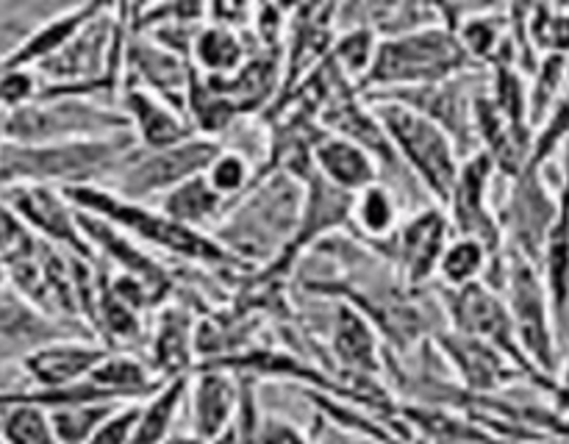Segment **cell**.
I'll return each instance as SVG.
<instances>
[{
	"label": "cell",
	"instance_id": "obj_44",
	"mask_svg": "<svg viewBox=\"0 0 569 444\" xmlns=\"http://www.w3.org/2000/svg\"><path fill=\"white\" fill-rule=\"evenodd\" d=\"M559 383H561V386H569V353H567V359H565V366H561Z\"/></svg>",
	"mask_w": 569,
	"mask_h": 444
},
{
	"label": "cell",
	"instance_id": "obj_6",
	"mask_svg": "<svg viewBox=\"0 0 569 444\" xmlns=\"http://www.w3.org/2000/svg\"><path fill=\"white\" fill-rule=\"evenodd\" d=\"M131 131L126 111L106 109L78 94H39L33 103L9 111L6 142L56 144L106 139Z\"/></svg>",
	"mask_w": 569,
	"mask_h": 444
},
{
	"label": "cell",
	"instance_id": "obj_39",
	"mask_svg": "<svg viewBox=\"0 0 569 444\" xmlns=\"http://www.w3.org/2000/svg\"><path fill=\"white\" fill-rule=\"evenodd\" d=\"M326 444H383V442H376V438H367V436H359V433H350V431H342V427L337 425H328L326 431Z\"/></svg>",
	"mask_w": 569,
	"mask_h": 444
},
{
	"label": "cell",
	"instance_id": "obj_26",
	"mask_svg": "<svg viewBox=\"0 0 569 444\" xmlns=\"http://www.w3.org/2000/svg\"><path fill=\"white\" fill-rule=\"evenodd\" d=\"M161 211L181 225L203 231L209 225H220L226 216V198L209 183V178L198 175L181 183L161 200Z\"/></svg>",
	"mask_w": 569,
	"mask_h": 444
},
{
	"label": "cell",
	"instance_id": "obj_27",
	"mask_svg": "<svg viewBox=\"0 0 569 444\" xmlns=\"http://www.w3.org/2000/svg\"><path fill=\"white\" fill-rule=\"evenodd\" d=\"M248 61V48L237 28L220 22H203L192 44V67L206 78H222L237 72Z\"/></svg>",
	"mask_w": 569,
	"mask_h": 444
},
{
	"label": "cell",
	"instance_id": "obj_15",
	"mask_svg": "<svg viewBox=\"0 0 569 444\" xmlns=\"http://www.w3.org/2000/svg\"><path fill=\"white\" fill-rule=\"evenodd\" d=\"M450 220L439 209H426L395 233V261L406 286H422L433 272H439L448 250Z\"/></svg>",
	"mask_w": 569,
	"mask_h": 444
},
{
	"label": "cell",
	"instance_id": "obj_10",
	"mask_svg": "<svg viewBox=\"0 0 569 444\" xmlns=\"http://www.w3.org/2000/svg\"><path fill=\"white\" fill-rule=\"evenodd\" d=\"M0 198L20 214L28 231L42 242L59 250H70L78 259H94L92 244L87 242L78 222V211L61 189L37 186V183H17V186L0 189Z\"/></svg>",
	"mask_w": 569,
	"mask_h": 444
},
{
	"label": "cell",
	"instance_id": "obj_24",
	"mask_svg": "<svg viewBox=\"0 0 569 444\" xmlns=\"http://www.w3.org/2000/svg\"><path fill=\"white\" fill-rule=\"evenodd\" d=\"M311 161H315L317 172L322 178H328L333 186L345 189L350 194H361L365 189L378 183L376 159L350 139L333 137L328 131L317 139L315 150H311Z\"/></svg>",
	"mask_w": 569,
	"mask_h": 444
},
{
	"label": "cell",
	"instance_id": "obj_16",
	"mask_svg": "<svg viewBox=\"0 0 569 444\" xmlns=\"http://www.w3.org/2000/svg\"><path fill=\"white\" fill-rule=\"evenodd\" d=\"M111 350L103 344L83 342V339H61V342L42 344L22 355V370L37 383V389H61L72 383L89 381L100 361Z\"/></svg>",
	"mask_w": 569,
	"mask_h": 444
},
{
	"label": "cell",
	"instance_id": "obj_8",
	"mask_svg": "<svg viewBox=\"0 0 569 444\" xmlns=\"http://www.w3.org/2000/svg\"><path fill=\"white\" fill-rule=\"evenodd\" d=\"M220 153V139L209 137H192L176 148L164 150H148L137 142V148L122 159L109 186L103 189H111L114 194L133 200V203H142L150 194H167L181 183L192 181V178L206 175L211 161Z\"/></svg>",
	"mask_w": 569,
	"mask_h": 444
},
{
	"label": "cell",
	"instance_id": "obj_38",
	"mask_svg": "<svg viewBox=\"0 0 569 444\" xmlns=\"http://www.w3.org/2000/svg\"><path fill=\"white\" fill-rule=\"evenodd\" d=\"M259 444H311L298 425L283 416H267L259 422Z\"/></svg>",
	"mask_w": 569,
	"mask_h": 444
},
{
	"label": "cell",
	"instance_id": "obj_1",
	"mask_svg": "<svg viewBox=\"0 0 569 444\" xmlns=\"http://www.w3.org/2000/svg\"><path fill=\"white\" fill-rule=\"evenodd\" d=\"M133 148L137 139L131 131L56 144L6 142L0 148V189L17 183H37L61 192L76 186H109L117 167Z\"/></svg>",
	"mask_w": 569,
	"mask_h": 444
},
{
	"label": "cell",
	"instance_id": "obj_37",
	"mask_svg": "<svg viewBox=\"0 0 569 444\" xmlns=\"http://www.w3.org/2000/svg\"><path fill=\"white\" fill-rule=\"evenodd\" d=\"M139 408H142L139 400L137 403H126L120 405V408H114V414H111L109 420L94 431V436L89 438V444H133Z\"/></svg>",
	"mask_w": 569,
	"mask_h": 444
},
{
	"label": "cell",
	"instance_id": "obj_13",
	"mask_svg": "<svg viewBox=\"0 0 569 444\" xmlns=\"http://www.w3.org/2000/svg\"><path fill=\"white\" fill-rule=\"evenodd\" d=\"M126 67L128 78H137V83H131V87L148 89V92H153L156 98L170 103L181 114L187 111L189 81H192L194 67L183 56L172 53V50L161 48L150 37L137 33L126 42Z\"/></svg>",
	"mask_w": 569,
	"mask_h": 444
},
{
	"label": "cell",
	"instance_id": "obj_12",
	"mask_svg": "<svg viewBox=\"0 0 569 444\" xmlns=\"http://www.w3.org/2000/svg\"><path fill=\"white\" fill-rule=\"evenodd\" d=\"M539 172L542 170L528 167L522 175L511 181L503 231H509L511 239H515V250L542 264L545 242H548L550 225H553L556 211H559V198H550L545 192Z\"/></svg>",
	"mask_w": 569,
	"mask_h": 444
},
{
	"label": "cell",
	"instance_id": "obj_7",
	"mask_svg": "<svg viewBox=\"0 0 569 444\" xmlns=\"http://www.w3.org/2000/svg\"><path fill=\"white\" fill-rule=\"evenodd\" d=\"M503 289L506 305L511 311V322H515L517 342H520L522 353L537 366L539 375L553 381V372L559 366L556 320L548 283H545V275L537 261H531L520 250L511 248V253L506 255Z\"/></svg>",
	"mask_w": 569,
	"mask_h": 444
},
{
	"label": "cell",
	"instance_id": "obj_3",
	"mask_svg": "<svg viewBox=\"0 0 569 444\" xmlns=\"http://www.w3.org/2000/svg\"><path fill=\"white\" fill-rule=\"evenodd\" d=\"M64 198L76 205L83 214L100 216V220L111 222L128 236H137L139 242L156 244L164 253H172L176 259L192 261V264L220 266V270H248V264L228 253L214 236L206 231H194V228L181 225V222L170 220L161 209H150L144 203H133V200L120 198L111 189L103 186H76L64 189Z\"/></svg>",
	"mask_w": 569,
	"mask_h": 444
},
{
	"label": "cell",
	"instance_id": "obj_18",
	"mask_svg": "<svg viewBox=\"0 0 569 444\" xmlns=\"http://www.w3.org/2000/svg\"><path fill=\"white\" fill-rule=\"evenodd\" d=\"M78 222H81L83 236L92 244L94 253H103L106 259L114 261L126 275L142 278V281L150 283L164 300L170 297V292L176 289L170 270H167L164 264H159L153 255L144 253L126 231H120V228L111 225V222L100 220V216L83 214V211H78Z\"/></svg>",
	"mask_w": 569,
	"mask_h": 444
},
{
	"label": "cell",
	"instance_id": "obj_42",
	"mask_svg": "<svg viewBox=\"0 0 569 444\" xmlns=\"http://www.w3.org/2000/svg\"><path fill=\"white\" fill-rule=\"evenodd\" d=\"M0 286H9V264L3 261V255H0Z\"/></svg>",
	"mask_w": 569,
	"mask_h": 444
},
{
	"label": "cell",
	"instance_id": "obj_28",
	"mask_svg": "<svg viewBox=\"0 0 569 444\" xmlns=\"http://www.w3.org/2000/svg\"><path fill=\"white\" fill-rule=\"evenodd\" d=\"M189 383H192L189 375L170 377L148 400H142L133 444H164L172 436V422H176L178 408L187 397Z\"/></svg>",
	"mask_w": 569,
	"mask_h": 444
},
{
	"label": "cell",
	"instance_id": "obj_29",
	"mask_svg": "<svg viewBox=\"0 0 569 444\" xmlns=\"http://www.w3.org/2000/svg\"><path fill=\"white\" fill-rule=\"evenodd\" d=\"M187 111L189 117H192L194 133L209 139L220 137V133L242 114V111L237 109V103H231L226 94L214 92L198 70H192V81H189Z\"/></svg>",
	"mask_w": 569,
	"mask_h": 444
},
{
	"label": "cell",
	"instance_id": "obj_2",
	"mask_svg": "<svg viewBox=\"0 0 569 444\" xmlns=\"http://www.w3.org/2000/svg\"><path fill=\"white\" fill-rule=\"evenodd\" d=\"M303 181L298 175L287 170H267V181L248 194L244 205L226 211L214 239L242 264H276L295 242L303 214Z\"/></svg>",
	"mask_w": 569,
	"mask_h": 444
},
{
	"label": "cell",
	"instance_id": "obj_22",
	"mask_svg": "<svg viewBox=\"0 0 569 444\" xmlns=\"http://www.w3.org/2000/svg\"><path fill=\"white\" fill-rule=\"evenodd\" d=\"M103 6L106 3H81L44 20L0 59V70H37L50 56L59 53L94 14H100Z\"/></svg>",
	"mask_w": 569,
	"mask_h": 444
},
{
	"label": "cell",
	"instance_id": "obj_34",
	"mask_svg": "<svg viewBox=\"0 0 569 444\" xmlns=\"http://www.w3.org/2000/svg\"><path fill=\"white\" fill-rule=\"evenodd\" d=\"M376 50H378L376 31L361 26V28H353V31L342 33V37L333 42L331 59L337 61V64L342 67L353 81L361 83V78L370 72L372 61H376Z\"/></svg>",
	"mask_w": 569,
	"mask_h": 444
},
{
	"label": "cell",
	"instance_id": "obj_32",
	"mask_svg": "<svg viewBox=\"0 0 569 444\" xmlns=\"http://www.w3.org/2000/svg\"><path fill=\"white\" fill-rule=\"evenodd\" d=\"M489 250L483 248L476 239H456L448 244L442 255V264H439V275H442L445 286L448 289H461L470 286V283L481 281L483 270L489 266Z\"/></svg>",
	"mask_w": 569,
	"mask_h": 444
},
{
	"label": "cell",
	"instance_id": "obj_33",
	"mask_svg": "<svg viewBox=\"0 0 569 444\" xmlns=\"http://www.w3.org/2000/svg\"><path fill=\"white\" fill-rule=\"evenodd\" d=\"M353 220L359 222L361 231L370 233L372 239L392 236L395 222H398V205H395V198L389 194V189L376 183V186L356 194Z\"/></svg>",
	"mask_w": 569,
	"mask_h": 444
},
{
	"label": "cell",
	"instance_id": "obj_14",
	"mask_svg": "<svg viewBox=\"0 0 569 444\" xmlns=\"http://www.w3.org/2000/svg\"><path fill=\"white\" fill-rule=\"evenodd\" d=\"M437 344L445 353V359H448V364L456 370V375L461 377L467 392L472 394L498 392V389H503L515 377H526L520 366L509 355L500 353L498 347L476 336L453 331V327L439 333Z\"/></svg>",
	"mask_w": 569,
	"mask_h": 444
},
{
	"label": "cell",
	"instance_id": "obj_31",
	"mask_svg": "<svg viewBox=\"0 0 569 444\" xmlns=\"http://www.w3.org/2000/svg\"><path fill=\"white\" fill-rule=\"evenodd\" d=\"M0 436L6 444H59L50 414L37 405H0Z\"/></svg>",
	"mask_w": 569,
	"mask_h": 444
},
{
	"label": "cell",
	"instance_id": "obj_43",
	"mask_svg": "<svg viewBox=\"0 0 569 444\" xmlns=\"http://www.w3.org/2000/svg\"><path fill=\"white\" fill-rule=\"evenodd\" d=\"M6 120H9V114H6V111H0V148L6 144Z\"/></svg>",
	"mask_w": 569,
	"mask_h": 444
},
{
	"label": "cell",
	"instance_id": "obj_20",
	"mask_svg": "<svg viewBox=\"0 0 569 444\" xmlns=\"http://www.w3.org/2000/svg\"><path fill=\"white\" fill-rule=\"evenodd\" d=\"M198 320L183 305L167 303L156 311L153 339H150V370L161 377H181L198 366V347H194Z\"/></svg>",
	"mask_w": 569,
	"mask_h": 444
},
{
	"label": "cell",
	"instance_id": "obj_25",
	"mask_svg": "<svg viewBox=\"0 0 569 444\" xmlns=\"http://www.w3.org/2000/svg\"><path fill=\"white\" fill-rule=\"evenodd\" d=\"M206 83L214 92L226 94L231 103H237L242 114H250V111L261 109L281 83V50H261V53L248 56V61L237 72L222 78H206Z\"/></svg>",
	"mask_w": 569,
	"mask_h": 444
},
{
	"label": "cell",
	"instance_id": "obj_30",
	"mask_svg": "<svg viewBox=\"0 0 569 444\" xmlns=\"http://www.w3.org/2000/svg\"><path fill=\"white\" fill-rule=\"evenodd\" d=\"M126 403H83V405H67V408L48 411L50 425H53L59 444H89L100 425L114 414Z\"/></svg>",
	"mask_w": 569,
	"mask_h": 444
},
{
	"label": "cell",
	"instance_id": "obj_19",
	"mask_svg": "<svg viewBox=\"0 0 569 444\" xmlns=\"http://www.w3.org/2000/svg\"><path fill=\"white\" fill-rule=\"evenodd\" d=\"M76 331L81 333L83 327H72L70 322L44 314L17 289L0 286V347H22L31 353L61 339H81L72 336Z\"/></svg>",
	"mask_w": 569,
	"mask_h": 444
},
{
	"label": "cell",
	"instance_id": "obj_5",
	"mask_svg": "<svg viewBox=\"0 0 569 444\" xmlns=\"http://www.w3.org/2000/svg\"><path fill=\"white\" fill-rule=\"evenodd\" d=\"M376 117L381 120L383 131L392 139L398 155L415 170L422 186L431 192L437 203H448L453 194L456 181L465 161L459 148L442 125L426 117L422 111L400 103V100L376 98Z\"/></svg>",
	"mask_w": 569,
	"mask_h": 444
},
{
	"label": "cell",
	"instance_id": "obj_17",
	"mask_svg": "<svg viewBox=\"0 0 569 444\" xmlns=\"http://www.w3.org/2000/svg\"><path fill=\"white\" fill-rule=\"evenodd\" d=\"M239 377L228 370L198 366L192 383V433L203 442L222 436L228 427L237 425L242 408V386Z\"/></svg>",
	"mask_w": 569,
	"mask_h": 444
},
{
	"label": "cell",
	"instance_id": "obj_41",
	"mask_svg": "<svg viewBox=\"0 0 569 444\" xmlns=\"http://www.w3.org/2000/svg\"><path fill=\"white\" fill-rule=\"evenodd\" d=\"M164 444H206V442L200 436H194V433H189V436H170Z\"/></svg>",
	"mask_w": 569,
	"mask_h": 444
},
{
	"label": "cell",
	"instance_id": "obj_21",
	"mask_svg": "<svg viewBox=\"0 0 569 444\" xmlns=\"http://www.w3.org/2000/svg\"><path fill=\"white\" fill-rule=\"evenodd\" d=\"M122 111L131 122V133L137 137V142L148 150L176 148V144L198 137L192 122L183 120L181 111L142 87H128L122 92Z\"/></svg>",
	"mask_w": 569,
	"mask_h": 444
},
{
	"label": "cell",
	"instance_id": "obj_9",
	"mask_svg": "<svg viewBox=\"0 0 569 444\" xmlns=\"http://www.w3.org/2000/svg\"><path fill=\"white\" fill-rule=\"evenodd\" d=\"M448 292L450 325H453V331L467 333V336H476L498 347L500 353L509 355L520 366L522 375L531 377L533 383H539L548 392H553L559 381H548L545 375H539L537 366L522 353L520 342H517L515 322H511V311L506 305V297H500V292H495L483 281H476L461 289H448Z\"/></svg>",
	"mask_w": 569,
	"mask_h": 444
},
{
	"label": "cell",
	"instance_id": "obj_36",
	"mask_svg": "<svg viewBox=\"0 0 569 444\" xmlns=\"http://www.w3.org/2000/svg\"><path fill=\"white\" fill-rule=\"evenodd\" d=\"M37 244L39 239L28 231L26 222L20 220V214L0 198V255H3L6 264L33 253Z\"/></svg>",
	"mask_w": 569,
	"mask_h": 444
},
{
	"label": "cell",
	"instance_id": "obj_4",
	"mask_svg": "<svg viewBox=\"0 0 569 444\" xmlns=\"http://www.w3.org/2000/svg\"><path fill=\"white\" fill-rule=\"evenodd\" d=\"M470 64L459 33L450 31L445 22L426 26L420 31L387 37L378 42L376 61L370 72L361 78L365 89H422L439 87L459 75Z\"/></svg>",
	"mask_w": 569,
	"mask_h": 444
},
{
	"label": "cell",
	"instance_id": "obj_23",
	"mask_svg": "<svg viewBox=\"0 0 569 444\" xmlns=\"http://www.w3.org/2000/svg\"><path fill=\"white\" fill-rule=\"evenodd\" d=\"M331 350L345 372L353 377H376L381 372L376 325L356 305L342 303L333 314Z\"/></svg>",
	"mask_w": 569,
	"mask_h": 444
},
{
	"label": "cell",
	"instance_id": "obj_40",
	"mask_svg": "<svg viewBox=\"0 0 569 444\" xmlns=\"http://www.w3.org/2000/svg\"><path fill=\"white\" fill-rule=\"evenodd\" d=\"M550 394H553L556 408H559V414L569 416V386H561V383H556V389Z\"/></svg>",
	"mask_w": 569,
	"mask_h": 444
},
{
	"label": "cell",
	"instance_id": "obj_35",
	"mask_svg": "<svg viewBox=\"0 0 569 444\" xmlns=\"http://www.w3.org/2000/svg\"><path fill=\"white\" fill-rule=\"evenodd\" d=\"M206 178H209L211 186L222 194V198H237L244 189H250V181H253V167H250V159L239 150H226L211 161V167L206 170Z\"/></svg>",
	"mask_w": 569,
	"mask_h": 444
},
{
	"label": "cell",
	"instance_id": "obj_11",
	"mask_svg": "<svg viewBox=\"0 0 569 444\" xmlns=\"http://www.w3.org/2000/svg\"><path fill=\"white\" fill-rule=\"evenodd\" d=\"M492 172L495 161L487 150H478V153L467 155L448 205L450 222H453L461 239H476V242H481L489 250V255H500L503 225L498 222L495 211L489 209L487 198Z\"/></svg>",
	"mask_w": 569,
	"mask_h": 444
}]
</instances>
